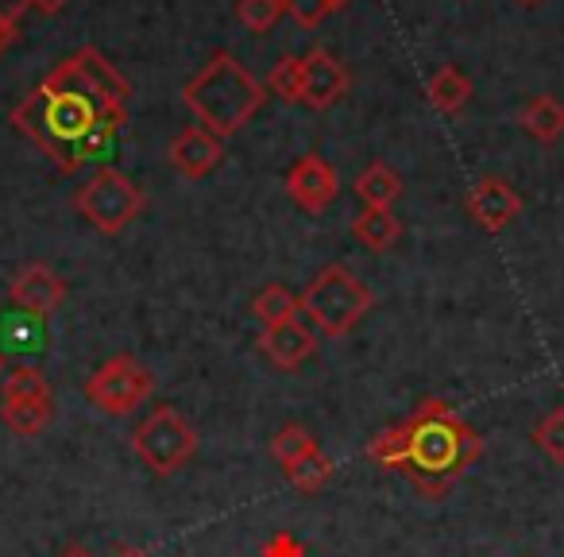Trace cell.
<instances>
[{"mask_svg": "<svg viewBox=\"0 0 564 557\" xmlns=\"http://www.w3.org/2000/svg\"><path fill=\"white\" fill-rule=\"evenodd\" d=\"M128 125V109H112L82 78L78 63H58L24 101L12 109V128L32 140L63 174H78L94 156L109 151Z\"/></svg>", "mask_w": 564, "mask_h": 557, "instance_id": "6da1fadb", "label": "cell"}, {"mask_svg": "<svg viewBox=\"0 0 564 557\" xmlns=\"http://www.w3.org/2000/svg\"><path fill=\"white\" fill-rule=\"evenodd\" d=\"M402 426H406L410 441V464L402 476L425 500H445L456 488V480L484 457L479 433L445 399H422Z\"/></svg>", "mask_w": 564, "mask_h": 557, "instance_id": "7a4b0ae2", "label": "cell"}, {"mask_svg": "<svg viewBox=\"0 0 564 557\" xmlns=\"http://www.w3.org/2000/svg\"><path fill=\"white\" fill-rule=\"evenodd\" d=\"M182 101L197 117V125L228 140L236 136L267 101V86L228 51H217L182 89Z\"/></svg>", "mask_w": 564, "mask_h": 557, "instance_id": "3957f363", "label": "cell"}, {"mask_svg": "<svg viewBox=\"0 0 564 557\" xmlns=\"http://www.w3.org/2000/svg\"><path fill=\"white\" fill-rule=\"evenodd\" d=\"M376 307V294L364 287V279H356L348 267L329 264L306 283V291L299 294V310L314 333L322 338H348L356 325L368 318V310Z\"/></svg>", "mask_w": 564, "mask_h": 557, "instance_id": "277c9868", "label": "cell"}, {"mask_svg": "<svg viewBox=\"0 0 564 557\" xmlns=\"http://www.w3.org/2000/svg\"><path fill=\"white\" fill-rule=\"evenodd\" d=\"M132 453L148 464L155 476H174L197 453V430L182 410L155 403L148 418H140L132 430Z\"/></svg>", "mask_w": 564, "mask_h": 557, "instance_id": "5b68a950", "label": "cell"}, {"mask_svg": "<svg viewBox=\"0 0 564 557\" xmlns=\"http://www.w3.org/2000/svg\"><path fill=\"white\" fill-rule=\"evenodd\" d=\"M74 210L105 236H120L143 210H148V194L128 179L117 167H101L86 186L74 194Z\"/></svg>", "mask_w": 564, "mask_h": 557, "instance_id": "8992f818", "label": "cell"}, {"mask_svg": "<svg viewBox=\"0 0 564 557\" xmlns=\"http://www.w3.org/2000/svg\"><path fill=\"white\" fill-rule=\"evenodd\" d=\"M86 403L97 407L109 418H128L135 407L155 395V376H151L148 364H140L132 353H117L86 379Z\"/></svg>", "mask_w": 564, "mask_h": 557, "instance_id": "52a82bcc", "label": "cell"}, {"mask_svg": "<svg viewBox=\"0 0 564 557\" xmlns=\"http://www.w3.org/2000/svg\"><path fill=\"white\" fill-rule=\"evenodd\" d=\"M9 302L17 310H24V314L47 322V318L66 302V279L51 264H28L12 275Z\"/></svg>", "mask_w": 564, "mask_h": 557, "instance_id": "ba28073f", "label": "cell"}, {"mask_svg": "<svg viewBox=\"0 0 564 557\" xmlns=\"http://www.w3.org/2000/svg\"><path fill=\"white\" fill-rule=\"evenodd\" d=\"M286 194L294 197V205L306 213H325L340 194V179L333 171L329 159L322 156H302L286 171Z\"/></svg>", "mask_w": 564, "mask_h": 557, "instance_id": "9c48e42d", "label": "cell"}, {"mask_svg": "<svg viewBox=\"0 0 564 557\" xmlns=\"http://www.w3.org/2000/svg\"><path fill=\"white\" fill-rule=\"evenodd\" d=\"M352 78H348L345 63H337V55L325 47H314L302 58V105L325 113L348 94Z\"/></svg>", "mask_w": 564, "mask_h": 557, "instance_id": "30bf717a", "label": "cell"}, {"mask_svg": "<svg viewBox=\"0 0 564 557\" xmlns=\"http://www.w3.org/2000/svg\"><path fill=\"white\" fill-rule=\"evenodd\" d=\"M166 159H171V167L182 174V179L197 182V179H205V174H213L220 167V159H225V140H220V136H213L209 128L189 125L171 140Z\"/></svg>", "mask_w": 564, "mask_h": 557, "instance_id": "8fae6325", "label": "cell"}, {"mask_svg": "<svg viewBox=\"0 0 564 557\" xmlns=\"http://www.w3.org/2000/svg\"><path fill=\"white\" fill-rule=\"evenodd\" d=\"M468 213L484 233H502V228L522 213V197H518V190L510 186L507 179L487 174V179H479L476 186H471Z\"/></svg>", "mask_w": 564, "mask_h": 557, "instance_id": "7c38bea8", "label": "cell"}, {"mask_svg": "<svg viewBox=\"0 0 564 557\" xmlns=\"http://www.w3.org/2000/svg\"><path fill=\"white\" fill-rule=\"evenodd\" d=\"M259 353L282 372H294L317 353V338L310 325L302 322H282V325H263L256 338Z\"/></svg>", "mask_w": 564, "mask_h": 557, "instance_id": "4fadbf2b", "label": "cell"}, {"mask_svg": "<svg viewBox=\"0 0 564 557\" xmlns=\"http://www.w3.org/2000/svg\"><path fill=\"white\" fill-rule=\"evenodd\" d=\"M74 63H78L82 78L89 82V86L101 94L105 105H112V109H128V97H132V86H128V78L117 71V66L109 63V58L101 55L97 47H82L74 51Z\"/></svg>", "mask_w": 564, "mask_h": 557, "instance_id": "5bb4252c", "label": "cell"}, {"mask_svg": "<svg viewBox=\"0 0 564 557\" xmlns=\"http://www.w3.org/2000/svg\"><path fill=\"white\" fill-rule=\"evenodd\" d=\"M356 194H360L364 210H391L394 202L402 197V179L391 163H368L360 174H356Z\"/></svg>", "mask_w": 564, "mask_h": 557, "instance_id": "9a60e30c", "label": "cell"}, {"mask_svg": "<svg viewBox=\"0 0 564 557\" xmlns=\"http://www.w3.org/2000/svg\"><path fill=\"white\" fill-rule=\"evenodd\" d=\"M518 125H522L538 143H556L564 136V105L556 101V97L541 94L518 113Z\"/></svg>", "mask_w": 564, "mask_h": 557, "instance_id": "2e32d148", "label": "cell"}, {"mask_svg": "<svg viewBox=\"0 0 564 557\" xmlns=\"http://www.w3.org/2000/svg\"><path fill=\"white\" fill-rule=\"evenodd\" d=\"M0 418L17 438H40L55 418V399H24V403H0Z\"/></svg>", "mask_w": 564, "mask_h": 557, "instance_id": "e0dca14e", "label": "cell"}, {"mask_svg": "<svg viewBox=\"0 0 564 557\" xmlns=\"http://www.w3.org/2000/svg\"><path fill=\"white\" fill-rule=\"evenodd\" d=\"M352 236L368 251H387V248L399 244L402 225L391 210H364L360 217H352Z\"/></svg>", "mask_w": 564, "mask_h": 557, "instance_id": "ac0fdd59", "label": "cell"}, {"mask_svg": "<svg viewBox=\"0 0 564 557\" xmlns=\"http://www.w3.org/2000/svg\"><path fill=\"white\" fill-rule=\"evenodd\" d=\"M471 101V82L456 66H441L430 78V105L445 117H456Z\"/></svg>", "mask_w": 564, "mask_h": 557, "instance_id": "d6986e66", "label": "cell"}, {"mask_svg": "<svg viewBox=\"0 0 564 557\" xmlns=\"http://www.w3.org/2000/svg\"><path fill=\"white\" fill-rule=\"evenodd\" d=\"M286 480H291L294 488H299L302 495H317V492H325L329 488V480L337 476V461H333L329 453H310V457H302V461H294V464H286Z\"/></svg>", "mask_w": 564, "mask_h": 557, "instance_id": "ffe728a7", "label": "cell"}, {"mask_svg": "<svg viewBox=\"0 0 564 557\" xmlns=\"http://www.w3.org/2000/svg\"><path fill=\"white\" fill-rule=\"evenodd\" d=\"M251 314L259 318V325H282V322H299V294L286 291L282 283H267L263 291L251 299Z\"/></svg>", "mask_w": 564, "mask_h": 557, "instance_id": "44dd1931", "label": "cell"}, {"mask_svg": "<svg viewBox=\"0 0 564 557\" xmlns=\"http://www.w3.org/2000/svg\"><path fill=\"white\" fill-rule=\"evenodd\" d=\"M368 461H376L379 469H387V472H406V464H410V441H406V426H391V430H383V433H376V438L368 441Z\"/></svg>", "mask_w": 564, "mask_h": 557, "instance_id": "7402d4cb", "label": "cell"}, {"mask_svg": "<svg viewBox=\"0 0 564 557\" xmlns=\"http://www.w3.org/2000/svg\"><path fill=\"white\" fill-rule=\"evenodd\" d=\"M24 399H55V387L35 364H20L9 372L4 387H0V403H24Z\"/></svg>", "mask_w": 564, "mask_h": 557, "instance_id": "603a6c76", "label": "cell"}, {"mask_svg": "<svg viewBox=\"0 0 564 557\" xmlns=\"http://www.w3.org/2000/svg\"><path fill=\"white\" fill-rule=\"evenodd\" d=\"M317 449H322L317 446V438L310 433V426H302V422H282L271 438V457L282 464V469L294 464V461H302V457L317 453Z\"/></svg>", "mask_w": 564, "mask_h": 557, "instance_id": "cb8c5ba5", "label": "cell"}, {"mask_svg": "<svg viewBox=\"0 0 564 557\" xmlns=\"http://www.w3.org/2000/svg\"><path fill=\"white\" fill-rule=\"evenodd\" d=\"M267 97H279L282 105H302V58L282 55L267 74Z\"/></svg>", "mask_w": 564, "mask_h": 557, "instance_id": "d4e9b609", "label": "cell"}, {"mask_svg": "<svg viewBox=\"0 0 564 557\" xmlns=\"http://www.w3.org/2000/svg\"><path fill=\"white\" fill-rule=\"evenodd\" d=\"M533 446H538L549 461L564 464V407H553L533 426Z\"/></svg>", "mask_w": 564, "mask_h": 557, "instance_id": "484cf974", "label": "cell"}, {"mask_svg": "<svg viewBox=\"0 0 564 557\" xmlns=\"http://www.w3.org/2000/svg\"><path fill=\"white\" fill-rule=\"evenodd\" d=\"M282 12H286L282 0H240V4H236V17H240V24L248 28V32H271Z\"/></svg>", "mask_w": 564, "mask_h": 557, "instance_id": "4316f807", "label": "cell"}, {"mask_svg": "<svg viewBox=\"0 0 564 557\" xmlns=\"http://www.w3.org/2000/svg\"><path fill=\"white\" fill-rule=\"evenodd\" d=\"M0 333H4V341H9L12 349H32V345H40V318L20 310V318H9V322L0 325Z\"/></svg>", "mask_w": 564, "mask_h": 557, "instance_id": "83f0119b", "label": "cell"}, {"mask_svg": "<svg viewBox=\"0 0 564 557\" xmlns=\"http://www.w3.org/2000/svg\"><path fill=\"white\" fill-rule=\"evenodd\" d=\"M282 9L291 12L302 28H317L325 17H329V0H282Z\"/></svg>", "mask_w": 564, "mask_h": 557, "instance_id": "f1b7e54d", "label": "cell"}, {"mask_svg": "<svg viewBox=\"0 0 564 557\" xmlns=\"http://www.w3.org/2000/svg\"><path fill=\"white\" fill-rule=\"evenodd\" d=\"M259 557H306V546H302L291 531H279V534H271V538L263 542Z\"/></svg>", "mask_w": 564, "mask_h": 557, "instance_id": "f546056e", "label": "cell"}, {"mask_svg": "<svg viewBox=\"0 0 564 557\" xmlns=\"http://www.w3.org/2000/svg\"><path fill=\"white\" fill-rule=\"evenodd\" d=\"M32 9V0H0V20L4 24H20V17Z\"/></svg>", "mask_w": 564, "mask_h": 557, "instance_id": "4dcf8cb0", "label": "cell"}, {"mask_svg": "<svg viewBox=\"0 0 564 557\" xmlns=\"http://www.w3.org/2000/svg\"><path fill=\"white\" fill-rule=\"evenodd\" d=\"M70 0H32V9H40L43 17H55V12H63Z\"/></svg>", "mask_w": 564, "mask_h": 557, "instance_id": "1f68e13d", "label": "cell"}, {"mask_svg": "<svg viewBox=\"0 0 564 557\" xmlns=\"http://www.w3.org/2000/svg\"><path fill=\"white\" fill-rule=\"evenodd\" d=\"M58 557H94V554H89V549L82 546V542H70V546H66V549H63V554H58Z\"/></svg>", "mask_w": 564, "mask_h": 557, "instance_id": "d6a6232c", "label": "cell"}, {"mask_svg": "<svg viewBox=\"0 0 564 557\" xmlns=\"http://www.w3.org/2000/svg\"><path fill=\"white\" fill-rule=\"evenodd\" d=\"M112 557H151V554H148V549H140V546H120Z\"/></svg>", "mask_w": 564, "mask_h": 557, "instance_id": "836d02e7", "label": "cell"}, {"mask_svg": "<svg viewBox=\"0 0 564 557\" xmlns=\"http://www.w3.org/2000/svg\"><path fill=\"white\" fill-rule=\"evenodd\" d=\"M345 4H352V0H329V9H333V12H340Z\"/></svg>", "mask_w": 564, "mask_h": 557, "instance_id": "e575fe53", "label": "cell"}, {"mask_svg": "<svg viewBox=\"0 0 564 557\" xmlns=\"http://www.w3.org/2000/svg\"><path fill=\"white\" fill-rule=\"evenodd\" d=\"M0 376H4V353H0Z\"/></svg>", "mask_w": 564, "mask_h": 557, "instance_id": "d590c367", "label": "cell"}, {"mask_svg": "<svg viewBox=\"0 0 564 557\" xmlns=\"http://www.w3.org/2000/svg\"><path fill=\"white\" fill-rule=\"evenodd\" d=\"M522 4H538V0H522Z\"/></svg>", "mask_w": 564, "mask_h": 557, "instance_id": "8d00e7d4", "label": "cell"}]
</instances>
